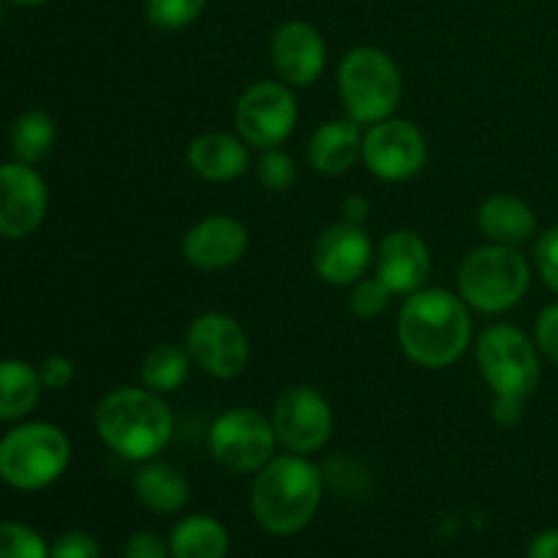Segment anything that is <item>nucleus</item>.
Returning <instances> with one entry per match:
<instances>
[{
  "mask_svg": "<svg viewBox=\"0 0 558 558\" xmlns=\"http://www.w3.org/2000/svg\"><path fill=\"white\" fill-rule=\"evenodd\" d=\"M207 0H145V16L156 31L174 33L199 20Z\"/></svg>",
  "mask_w": 558,
  "mask_h": 558,
  "instance_id": "obj_26",
  "label": "nucleus"
},
{
  "mask_svg": "<svg viewBox=\"0 0 558 558\" xmlns=\"http://www.w3.org/2000/svg\"><path fill=\"white\" fill-rule=\"evenodd\" d=\"M69 461V436L52 423H22L0 439V480L16 490L49 488Z\"/></svg>",
  "mask_w": 558,
  "mask_h": 558,
  "instance_id": "obj_6",
  "label": "nucleus"
},
{
  "mask_svg": "<svg viewBox=\"0 0 558 558\" xmlns=\"http://www.w3.org/2000/svg\"><path fill=\"white\" fill-rule=\"evenodd\" d=\"M93 425L104 445L125 461H153L169 445L174 417L167 401L147 387H118L98 401Z\"/></svg>",
  "mask_w": 558,
  "mask_h": 558,
  "instance_id": "obj_3",
  "label": "nucleus"
},
{
  "mask_svg": "<svg viewBox=\"0 0 558 558\" xmlns=\"http://www.w3.org/2000/svg\"><path fill=\"white\" fill-rule=\"evenodd\" d=\"M74 363H71L65 354H49L44 357V363L38 365V376H41V385L47 390H65V387L74 381Z\"/></svg>",
  "mask_w": 558,
  "mask_h": 558,
  "instance_id": "obj_33",
  "label": "nucleus"
},
{
  "mask_svg": "<svg viewBox=\"0 0 558 558\" xmlns=\"http://www.w3.org/2000/svg\"><path fill=\"white\" fill-rule=\"evenodd\" d=\"M256 178L265 185L267 191H276V194H283L294 185L298 180V163L281 147H267L262 150L259 161H256Z\"/></svg>",
  "mask_w": 558,
  "mask_h": 558,
  "instance_id": "obj_27",
  "label": "nucleus"
},
{
  "mask_svg": "<svg viewBox=\"0 0 558 558\" xmlns=\"http://www.w3.org/2000/svg\"><path fill=\"white\" fill-rule=\"evenodd\" d=\"M434 259L430 248L412 229H396L385 234L376 248V278L390 289L392 294H414L425 289Z\"/></svg>",
  "mask_w": 558,
  "mask_h": 558,
  "instance_id": "obj_16",
  "label": "nucleus"
},
{
  "mask_svg": "<svg viewBox=\"0 0 558 558\" xmlns=\"http://www.w3.org/2000/svg\"><path fill=\"white\" fill-rule=\"evenodd\" d=\"M41 390L38 368L25 360H0V423H14L31 414Z\"/></svg>",
  "mask_w": 558,
  "mask_h": 558,
  "instance_id": "obj_22",
  "label": "nucleus"
},
{
  "mask_svg": "<svg viewBox=\"0 0 558 558\" xmlns=\"http://www.w3.org/2000/svg\"><path fill=\"white\" fill-rule=\"evenodd\" d=\"M398 343L420 368H450L472 343V308L450 289H420L401 305Z\"/></svg>",
  "mask_w": 558,
  "mask_h": 558,
  "instance_id": "obj_1",
  "label": "nucleus"
},
{
  "mask_svg": "<svg viewBox=\"0 0 558 558\" xmlns=\"http://www.w3.org/2000/svg\"><path fill=\"white\" fill-rule=\"evenodd\" d=\"M534 343H537L539 354L550 363L558 365V303H550L543 308L534 325Z\"/></svg>",
  "mask_w": 558,
  "mask_h": 558,
  "instance_id": "obj_31",
  "label": "nucleus"
},
{
  "mask_svg": "<svg viewBox=\"0 0 558 558\" xmlns=\"http://www.w3.org/2000/svg\"><path fill=\"white\" fill-rule=\"evenodd\" d=\"M185 349L194 365L216 379H234L251 360L248 336L238 319L221 311H207L191 319L185 330Z\"/></svg>",
  "mask_w": 558,
  "mask_h": 558,
  "instance_id": "obj_12",
  "label": "nucleus"
},
{
  "mask_svg": "<svg viewBox=\"0 0 558 558\" xmlns=\"http://www.w3.org/2000/svg\"><path fill=\"white\" fill-rule=\"evenodd\" d=\"M169 545L150 532L131 534L123 548V558H169Z\"/></svg>",
  "mask_w": 558,
  "mask_h": 558,
  "instance_id": "obj_34",
  "label": "nucleus"
},
{
  "mask_svg": "<svg viewBox=\"0 0 558 558\" xmlns=\"http://www.w3.org/2000/svg\"><path fill=\"white\" fill-rule=\"evenodd\" d=\"M229 534L210 515H189L169 534L172 558H227Z\"/></svg>",
  "mask_w": 558,
  "mask_h": 558,
  "instance_id": "obj_23",
  "label": "nucleus"
},
{
  "mask_svg": "<svg viewBox=\"0 0 558 558\" xmlns=\"http://www.w3.org/2000/svg\"><path fill=\"white\" fill-rule=\"evenodd\" d=\"M403 80L396 60L379 47H354L338 63V96L347 118L374 125L392 118L401 104Z\"/></svg>",
  "mask_w": 558,
  "mask_h": 558,
  "instance_id": "obj_5",
  "label": "nucleus"
},
{
  "mask_svg": "<svg viewBox=\"0 0 558 558\" xmlns=\"http://www.w3.org/2000/svg\"><path fill=\"white\" fill-rule=\"evenodd\" d=\"M526 558H558V529H548V532L537 534L529 545Z\"/></svg>",
  "mask_w": 558,
  "mask_h": 558,
  "instance_id": "obj_37",
  "label": "nucleus"
},
{
  "mask_svg": "<svg viewBox=\"0 0 558 558\" xmlns=\"http://www.w3.org/2000/svg\"><path fill=\"white\" fill-rule=\"evenodd\" d=\"M298 98L287 82H256L234 107L238 136L248 147H281L298 125Z\"/></svg>",
  "mask_w": 558,
  "mask_h": 558,
  "instance_id": "obj_9",
  "label": "nucleus"
},
{
  "mask_svg": "<svg viewBox=\"0 0 558 558\" xmlns=\"http://www.w3.org/2000/svg\"><path fill=\"white\" fill-rule=\"evenodd\" d=\"M248 251V229L232 216H207L183 238V259L196 270H227Z\"/></svg>",
  "mask_w": 558,
  "mask_h": 558,
  "instance_id": "obj_17",
  "label": "nucleus"
},
{
  "mask_svg": "<svg viewBox=\"0 0 558 558\" xmlns=\"http://www.w3.org/2000/svg\"><path fill=\"white\" fill-rule=\"evenodd\" d=\"M0 558H49L47 543L25 523H0Z\"/></svg>",
  "mask_w": 558,
  "mask_h": 558,
  "instance_id": "obj_28",
  "label": "nucleus"
},
{
  "mask_svg": "<svg viewBox=\"0 0 558 558\" xmlns=\"http://www.w3.org/2000/svg\"><path fill=\"white\" fill-rule=\"evenodd\" d=\"M534 267L550 292L558 294V223L537 234L534 243Z\"/></svg>",
  "mask_w": 558,
  "mask_h": 558,
  "instance_id": "obj_30",
  "label": "nucleus"
},
{
  "mask_svg": "<svg viewBox=\"0 0 558 558\" xmlns=\"http://www.w3.org/2000/svg\"><path fill=\"white\" fill-rule=\"evenodd\" d=\"M270 60L278 80L289 87L314 85L327 65L325 36L311 22L289 20L272 33Z\"/></svg>",
  "mask_w": 558,
  "mask_h": 558,
  "instance_id": "obj_15",
  "label": "nucleus"
},
{
  "mask_svg": "<svg viewBox=\"0 0 558 558\" xmlns=\"http://www.w3.org/2000/svg\"><path fill=\"white\" fill-rule=\"evenodd\" d=\"M11 3H20V5H44L47 0H11Z\"/></svg>",
  "mask_w": 558,
  "mask_h": 558,
  "instance_id": "obj_38",
  "label": "nucleus"
},
{
  "mask_svg": "<svg viewBox=\"0 0 558 558\" xmlns=\"http://www.w3.org/2000/svg\"><path fill=\"white\" fill-rule=\"evenodd\" d=\"M47 183L33 163H0V238H31L47 218Z\"/></svg>",
  "mask_w": 558,
  "mask_h": 558,
  "instance_id": "obj_13",
  "label": "nucleus"
},
{
  "mask_svg": "<svg viewBox=\"0 0 558 558\" xmlns=\"http://www.w3.org/2000/svg\"><path fill=\"white\" fill-rule=\"evenodd\" d=\"M532 267L526 256L510 245H480L463 256L458 267V294L480 314H505L529 292Z\"/></svg>",
  "mask_w": 558,
  "mask_h": 558,
  "instance_id": "obj_4",
  "label": "nucleus"
},
{
  "mask_svg": "<svg viewBox=\"0 0 558 558\" xmlns=\"http://www.w3.org/2000/svg\"><path fill=\"white\" fill-rule=\"evenodd\" d=\"M278 445L294 456H314L332 436V409L319 390L294 385L278 396L270 414Z\"/></svg>",
  "mask_w": 558,
  "mask_h": 558,
  "instance_id": "obj_10",
  "label": "nucleus"
},
{
  "mask_svg": "<svg viewBox=\"0 0 558 558\" xmlns=\"http://www.w3.org/2000/svg\"><path fill=\"white\" fill-rule=\"evenodd\" d=\"M325 480L308 456H272L251 485V512L265 532L289 537L314 521Z\"/></svg>",
  "mask_w": 558,
  "mask_h": 558,
  "instance_id": "obj_2",
  "label": "nucleus"
},
{
  "mask_svg": "<svg viewBox=\"0 0 558 558\" xmlns=\"http://www.w3.org/2000/svg\"><path fill=\"white\" fill-rule=\"evenodd\" d=\"M49 558H101V548L87 532H69L54 539Z\"/></svg>",
  "mask_w": 558,
  "mask_h": 558,
  "instance_id": "obj_32",
  "label": "nucleus"
},
{
  "mask_svg": "<svg viewBox=\"0 0 558 558\" xmlns=\"http://www.w3.org/2000/svg\"><path fill=\"white\" fill-rule=\"evenodd\" d=\"M185 161L196 178L207 183H229L251 169V153L240 136L227 131H205L185 150Z\"/></svg>",
  "mask_w": 558,
  "mask_h": 558,
  "instance_id": "obj_18",
  "label": "nucleus"
},
{
  "mask_svg": "<svg viewBox=\"0 0 558 558\" xmlns=\"http://www.w3.org/2000/svg\"><path fill=\"white\" fill-rule=\"evenodd\" d=\"M207 447L216 463L238 474L259 472L276 456V430L270 417L248 407L227 409L213 420L207 430Z\"/></svg>",
  "mask_w": 558,
  "mask_h": 558,
  "instance_id": "obj_8",
  "label": "nucleus"
},
{
  "mask_svg": "<svg viewBox=\"0 0 558 558\" xmlns=\"http://www.w3.org/2000/svg\"><path fill=\"white\" fill-rule=\"evenodd\" d=\"M523 407H526V401H521V398L494 396V401H490V417L501 428H515L523 420Z\"/></svg>",
  "mask_w": 558,
  "mask_h": 558,
  "instance_id": "obj_35",
  "label": "nucleus"
},
{
  "mask_svg": "<svg viewBox=\"0 0 558 558\" xmlns=\"http://www.w3.org/2000/svg\"><path fill=\"white\" fill-rule=\"evenodd\" d=\"M363 125L352 118L327 120L311 134L308 163L314 172L336 178L363 161Z\"/></svg>",
  "mask_w": 558,
  "mask_h": 558,
  "instance_id": "obj_19",
  "label": "nucleus"
},
{
  "mask_svg": "<svg viewBox=\"0 0 558 558\" xmlns=\"http://www.w3.org/2000/svg\"><path fill=\"white\" fill-rule=\"evenodd\" d=\"M543 354L534 338L515 325H490L477 341V365L494 396L529 401L539 387Z\"/></svg>",
  "mask_w": 558,
  "mask_h": 558,
  "instance_id": "obj_7",
  "label": "nucleus"
},
{
  "mask_svg": "<svg viewBox=\"0 0 558 558\" xmlns=\"http://www.w3.org/2000/svg\"><path fill=\"white\" fill-rule=\"evenodd\" d=\"M392 292L379 281V278H360L352 287V294H349V311H352L357 319H376L387 311L390 305Z\"/></svg>",
  "mask_w": 558,
  "mask_h": 558,
  "instance_id": "obj_29",
  "label": "nucleus"
},
{
  "mask_svg": "<svg viewBox=\"0 0 558 558\" xmlns=\"http://www.w3.org/2000/svg\"><path fill=\"white\" fill-rule=\"evenodd\" d=\"M341 213H343V221H347V223H357V227H363V223L368 221V216H371L368 196L349 194L347 199L341 202Z\"/></svg>",
  "mask_w": 558,
  "mask_h": 558,
  "instance_id": "obj_36",
  "label": "nucleus"
},
{
  "mask_svg": "<svg viewBox=\"0 0 558 558\" xmlns=\"http://www.w3.org/2000/svg\"><path fill=\"white\" fill-rule=\"evenodd\" d=\"M428 161V142L414 123L387 118L368 125L363 136V163L385 183H403L423 172Z\"/></svg>",
  "mask_w": 558,
  "mask_h": 558,
  "instance_id": "obj_11",
  "label": "nucleus"
},
{
  "mask_svg": "<svg viewBox=\"0 0 558 558\" xmlns=\"http://www.w3.org/2000/svg\"><path fill=\"white\" fill-rule=\"evenodd\" d=\"M58 140V125L41 109H27L11 125V153L22 163H38L52 153Z\"/></svg>",
  "mask_w": 558,
  "mask_h": 558,
  "instance_id": "obj_25",
  "label": "nucleus"
},
{
  "mask_svg": "<svg viewBox=\"0 0 558 558\" xmlns=\"http://www.w3.org/2000/svg\"><path fill=\"white\" fill-rule=\"evenodd\" d=\"M134 494L142 505L158 515L180 512L191 499V485L183 474L169 463L145 461L134 474Z\"/></svg>",
  "mask_w": 558,
  "mask_h": 558,
  "instance_id": "obj_21",
  "label": "nucleus"
},
{
  "mask_svg": "<svg viewBox=\"0 0 558 558\" xmlns=\"http://www.w3.org/2000/svg\"><path fill=\"white\" fill-rule=\"evenodd\" d=\"M191 365L194 360H191L189 349L174 347V343H158L145 354L140 365L142 387L158 392V396L178 392L189 381Z\"/></svg>",
  "mask_w": 558,
  "mask_h": 558,
  "instance_id": "obj_24",
  "label": "nucleus"
},
{
  "mask_svg": "<svg viewBox=\"0 0 558 558\" xmlns=\"http://www.w3.org/2000/svg\"><path fill=\"white\" fill-rule=\"evenodd\" d=\"M477 227L488 243L521 248L537 234V213L515 194H490L477 210Z\"/></svg>",
  "mask_w": 558,
  "mask_h": 558,
  "instance_id": "obj_20",
  "label": "nucleus"
},
{
  "mask_svg": "<svg viewBox=\"0 0 558 558\" xmlns=\"http://www.w3.org/2000/svg\"><path fill=\"white\" fill-rule=\"evenodd\" d=\"M374 262V243L357 223L338 221L316 238L314 270L330 287H354Z\"/></svg>",
  "mask_w": 558,
  "mask_h": 558,
  "instance_id": "obj_14",
  "label": "nucleus"
}]
</instances>
